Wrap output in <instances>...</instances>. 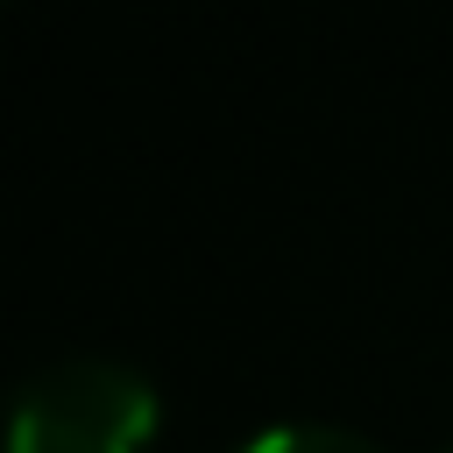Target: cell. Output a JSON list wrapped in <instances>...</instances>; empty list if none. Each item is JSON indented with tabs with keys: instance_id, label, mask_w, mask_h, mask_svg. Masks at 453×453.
I'll use <instances>...</instances> for the list:
<instances>
[{
	"instance_id": "6da1fadb",
	"label": "cell",
	"mask_w": 453,
	"mask_h": 453,
	"mask_svg": "<svg viewBox=\"0 0 453 453\" xmlns=\"http://www.w3.org/2000/svg\"><path fill=\"white\" fill-rule=\"evenodd\" d=\"M156 389L127 361L71 354L21 382L7 453H142L156 439Z\"/></svg>"
},
{
	"instance_id": "7a4b0ae2",
	"label": "cell",
	"mask_w": 453,
	"mask_h": 453,
	"mask_svg": "<svg viewBox=\"0 0 453 453\" xmlns=\"http://www.w3.org/2000/svg\"><path fill=\"white\" fill-rule=\"evenodd\" d=\"M241 453H382V446H368L361 432H340V425H269Z\"/></svg>"
}]
</instances>
